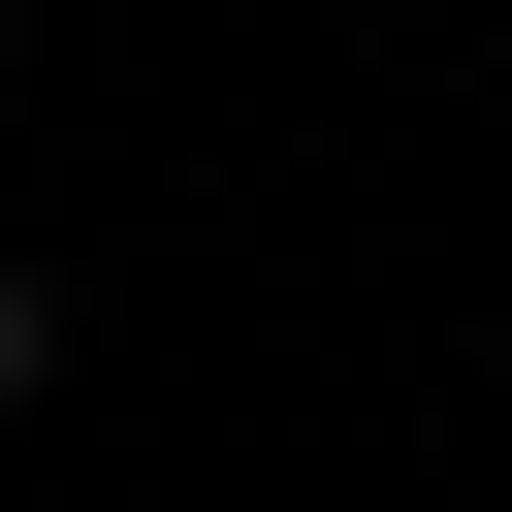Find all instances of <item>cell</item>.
<instances>
[{"label":"cell","mask_w":512,"mask_h":512,"mask_svg":"<svg viewBox=\"0 0 512 512\" xmlns=\"http://www.w3.org/2000/svg\"><path fill=\"white\" fill-rule=\"evenodd\" d=\"M32 384H64V288H32V256H0V416H32Z\"/></svg>","instance_id":"1"},{"label":"cell","mask_w":512,"mask_h":512,"mask_svg":"<svg viewBox=\"0 0 512 512\" xmlns=\"http://www.w3.org/2000/svg\"><path fill=\"white\" fill-rule=\"evenodd\" d=\"M0 96H32V0H0Z\"/></svg>","instance_id":"2"}]
</instances>
